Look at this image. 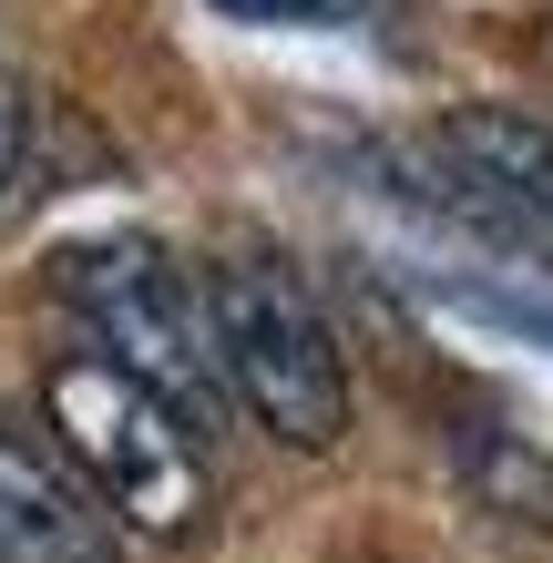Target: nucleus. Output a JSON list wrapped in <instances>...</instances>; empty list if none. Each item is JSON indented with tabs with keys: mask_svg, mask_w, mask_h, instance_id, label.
<instances>
[{
	"mask_svg": "<svg viewBox=\"0 0 553 563\" xmlns=\"http://www.w3.org/2000/svg\"><path fill=\"white\" fill-rule=\"evenodd\" d=\"M42 410H52V441L62 461L103 492V512L144 543H185L215 503V461H206V430L185 410H165L134 369H113L103 349H62L42 369Z\"/></svg>",
	"mask_w": 553,
	"mask_h": 563,
	"instance_id": "obj_1",
	"label": "nucleus"
},
{
	"mask_svg": "<svg viewBox=\"0 0 553 563\" xmlns=\"http://www.w3.org/2000/svg\"><path fill=\"white\" fill-rule=\"evenodd\" d=\"M206 318H215V358L236 410L287 451H339L349 441V349L318 287L287 267V256L246 246L206 267Z\"/></svg>",
	"mask_w": 553,
	"mask_h": 563,
	"instance_id": "obj_2",
	"label": "nucleus"
},
{
	"mask_svg": "<svg viewBox=\"0 0 553 563\" xmlns=\"http://www.w3.org/2000/svg\"><path fill=\"white\" fill-rule=\"evenodd\" d=\"M52 267H62V308L82 318V339L215 441V420L236 410V389H225V358H215L206 267H185V256L154 246V236H82V246H62Z\"/></svg>",
	"mask_w": 553,
	"mask_h": 563,
	"instance_id": "obj_3",
	"label": "nucleus"
},
{
	"mask_svg": "<svg viewBox=\"0 0 553 563\" xmlns=\"http://www.w3.org/2000/svg\"><path fill=\"white\" fill-rule=\"evenodd\" d=\"M441 154V206L482 225V236L523 246V256H553V123L543 113H502V103H462L431 134Z\"/></svg>",
	"mask_w": 553,
	"mask_h": 563,
	"instance_id": "obj_4",
	"label": "nucleus"
},
{
	"mask_svg": "<svg viewBox=\"0 0 553 563\" xmlns=\"http://www.w3.org/2000/svg\"><path fill=\"white\" fill-rule=\"evenodd\" d=\"M0 563H123V522L62 461V441L0 430Z\"/></svg>",
	"mask_w": 553,
	"mask_h": 563,
	"instance_id": "obj_5",
	"label": "nucleus"
},
{
	"mask_svg": "<svg viewBox=\"0 0 553 563\" xmlns=\"http://www.w3.org/2000/svg\"><path fill=\"white\" fill-rule=\"evenodd\" d=\"M225 21H256V31H339V21H360L369 0H215Z\"/></svg>",
	"mask_w": 553,
	"mask_h": 563,
	"instance_id": "obj_6",
	"label": "nucleus"
},
{
	"mask_svg": "<svg viewBox=\"0 0 553 563\" xmlns=\"http://www.w3.org/2000/svg\"><path fill=\"white\" fill-rule=\"evenodd\" d=\"M21 164H31V103H21V82H0V195L21 185Z\"/></svg>",
	"mask_w": 553,
	"mask_h": 563,
	"instance_id": "obj_7",
	"label": "nucleus"
},
{
	"mask_svg": "<svg viewBox=\"0 0 553 563\" xmlns=\"http://www.w3.org/2000/svg\"><path fill=\"white\" fill-rule=\"evenodd\" d=\"M543 52H553V42H543Z\"/></svg>",
	"mask_w": 553,
	"mask_h": 563,
	"instance_id": "obj_8",
	"label": "nucleus"
}]
</instances>
